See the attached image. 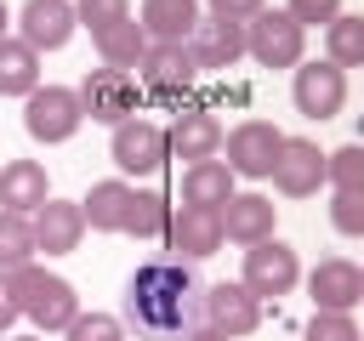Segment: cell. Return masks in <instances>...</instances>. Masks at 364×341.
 I'll list each match as a JSON object with an SVG mask.
<instances>
[{
  "instance_id": "obj_1",
  "label": "cell",
  "mask_w": 364,
  "mask_h": 341,
  "mask_svg": "<svg viewBox=\"0 0 364 341\" xmlns=\"http://www.w3.org/2000/svg\"><path fill=\"white\" fill-rule=\"evenodd\" d=\"M125 313L148 335H182L193 324V313H199V278H193V267L171 261V256L142 261L131 273V284H125Z\"/></svg>"
},
{
  "instance_id": "obj_2",
  "label": "cell",
  "mask_w": 364,
  "mask_h": 341,
  "mask_svg": "<svg viewBox=\"0 0 364 341\" xmlns=\"http://www.w3.org/2000/svg\"><path fill=\"white\" fill-rule=\"evenodd\" d=\"M6 284H11V296H17V307L40 324V335H51V330H68L74 318H80V296H74V284L68 278H57V273H46V267H11L6 273Z\"/></svg>"
},
{
  "instance_id": "obj_3",
  "label": "cell",
  "mask_w": 364,
  "mask_h": 341,
  "mask_svg": "<svg viewBox=\"0 0 364 341\" xmlns=\"http://www.w3.org/2000/svg\"><path fill=\"white\" fill-rule=\"evenodd\" d=\"M301 45H307V28L290 17V11H256L245 23V57H256L262 68H296L301 63Z\"/></svg>"
},
{
  "instance_id": "obj_4",
  "label": "cell",
  "mask_w": 364,
  "mask_h": 341,
  "mask_svg": "<svg viewBox=\"0 0 364 341\" xmlns=\"http://www.w3.org/2000/svg\"><path fill=\"white\" fill-rule=\"evenodd\" d=\"M80 125H85L80 91H68V85H40V91L23 97V131H28L34 142H68Z\"/></svg>"
},
{
  "instance_id": "obj_5",
  "label": "cell",
  "mask_w": 364,
  "mask_h": 341,
  "mask_svg": "<svg viewBox=\"0 0 364 341\" xmlns=\"http://www.w3.org/2000/svg\"><path fill=\"white\" fill-rule=\"evenodd\" d=\"M296 278H301V261H296V250H290L284 239H262V244L245 250V273H239V284H245L256 301H267V296H290Z\"/></svg>"
},
{
  "instance_id": "obj_6",
  "label": "cell",
  "mask_w": 364,
  "mask_h": 341,
  "mask_svg": "<svg viewBox=\"0 0 364 341\" xmlns=\"http://www.w3.org/2000/svg\"><path fill=\"white\" fill-rule=\"evenodd\" d=\"M165 250H171V261H205V256H216L222 250V210H210V205H182V210H171V227H165Z\"/></svg>"
},
{
  "instance_id": "obj_7",
  "label": "cell",
  "mask_w": 364,
  "mask_h": 341,
  "mask_svg": "<svg viewBox=\"0 0 364 341\" xmlns=\"http://www.w3.org/2000/svg\"><path fill=\"white\" fill-rule=\"evenodd\" d=\"M290 97H296V114H307V119H330V114H341V102H347V68H336L330 57L318 63H296V80H290Z\"/></svg>"
},
{
  "instance_id": "obj_8",
  "label": "cell",
  "mask_w": 364,
  "mask_h": 341,
  "mask_svg": "<svg viewBox=\"0 0 364 341\" xmlns=\"http://www.w3.org/2000/svg\"><path fill=\"white\" fill-rule=\"evenodd\" d=\"M80 108L102 125H125L136 119V80L131 68H91L85 85H80Z\"/></svg>"
},
{
  "instance_id": "obj_9",
  "label": "cell",
  "mask_w": 364,
  "mask_h": 341,
  "mask_svg": "<svg viewBox=\"0 0 364 341\" xmlns=\"http://www.w3.org/2000/svg\"><path fill=\"white\" fill-rule=\"evenodd\" d=\"M108 153H114V165H119L125 176H154V170L171 159V142H165V125H154V119H125V125H114Z\"/></svg>"
},
{
  "instance_id": "obj_10",
  "label": "cell",
  "mask_w": 364,
  "mask_h": 341,
  "mask_svg": "<svg viewBox=\"0 0 364 341\" xmlns=\"http://www.w3.org/2000/svg\"><path fill=\"white\" fill-rule=\"evenodd\" d=\"M182 45H188V57H193L199 74H222V68H233L245 57V23H233V17H199Z\"/></svg>"
},
{
  "instance_id": "obj_11",
  "label": "cell",
  "mask_w": 364,
  "mask_h": 341,
  "mask_svg": "<svg viewBox=\"0 0 364 341\" xmlns=\"http://www.w3.org/2000/svg\"><path fill=\"white\" fill-rule=\"evenodd\" d=\"M228 170L233 176H267L273 170V159H279V148H284V131L279 125H267V119H245V125H233L228 136Z\"/></svg>"
},
{
  "instance_id": "obj_12",
  "label": "cell",
  "mask_w": 364,
  "mask_h": 341,
  "mask_svg": "<svg viewBox=\"0 0 364 341\" xmlns=\"http://www.w3.org/2000/svg\"><path fill=\"white\" fill-rule=\"evenodd\" d=\"M273 188L284 193V199H307V193H318L324 188V153H318V142H307V136H284V148H279V159H273Z\"/></svg>"
},
{
  "instance_id": "obj_13",
  "label": "cell",
  "mask_w": 364,
  "mask_h": 341,
  "mask_svg": "<svg viewBox=\"0 0 364 341\" xmlns=\"http://www.w3.org/2000/svg\"><path fill=\"white\" fill-rule=\"evenodd\" d=\"M199 313H205V324L210 330H222V335H250L256 324H262V301L233 278H222V284H210V290H199Z\"/></svg>"
},
{
  "instance_id": "obj_14",
  "label": "cell",
  "mask_w": 364,
  "mask_h": 341,
  "mask_svg": "<svg viewBox=\"0 0 364 341\" xmlns=\"http://www.w3.org/2000/svg\"><path fill=\"white\" fill-rule=\"evenodd\" d=\"M74 28H80L74 0H28V6L17 11V40L34 45V51H57V45H68Z\"/></svg>"
},
{
  "instance_id": "obj_15",
  "label": "cell",
  "mask_w": 364,
  "mask_h": 341,
  "mask_svg": "<svg viewBox=\"0 0 364 341\" xmlns=\"http://www.w3.org/2000/svg\"><path fill=\"white\" fill-rule=\"evenodd\" d=\"M307 290H313V313H353L364 301V278L347 256H324L307 273Z\"/></svg>"
},
{
  "instance_id": "obj_16",
  "label": "cell",
  "mask_w": 364,
  "mask_h": 341,
  "mask_svg": "<svg viewBox=\"0 0 364 341\" xmlns=\"http://www.w3.org/2000/svg\"><path fill=\"white\" fill-rule=\"evenodd\" d=\"M273 216H279V205L267 193H233L222 205V239H233V244L250 250V244L273 239Z\"/></svg>"
},
{
  "instance_id": "obj_17",
  "label": "cell",
  "mask_w": 364,
  "mask_h": 341,
  "mask_svg": "<svg viewBox=\"0 0 364 341\" xmlns=\"http://www.w3.org/2000/svg\"><path fill=\"white\" fill-rule=\"evenodd\" d=\"M136 68H142V91H154V97H176V91H188L199 80L188 45H148Z\"/></svg>"
},
{
  "instance_id": "obj_18",
  "label": "cell",
  "mask_w": 364,
  "mask_h": 341,
  "mask_svg": "<svg viewBox=\"0 0 364 341\" xmlns=\"http://www.w3.org/2000/svg\"><path fill=\"white\" fill-rule=\"evenodd\" d=\"M222 119L216 114H205V108H193V114H176L171 119V131H165V142H171V153L176 159H188V165H199V159H216V148H222Z\"/></svg>"
},
{
  "instance_id": "obj_19",
  "label": "cell",
  "mask_w": 364,
  "mask_h": 341,
  "mask_svg": "<svg viewBox=\"0 0 364 341\" xmlns=\"http://www.w3.org/2000/svg\"><path fill=\"white\" fill-rule=\"evenodd\" d=\"M28 222H34V250H46V256H68L80 244V233H85V216L68 199H46Z\"/></svg>"
},
{
  "instance_id": "obj_20",
  "label": "cell",
  "mask_w": 364,
  "mask_h": 341,
  "mask_svg": "<svg viewBox=\"0 0 364 341\" xmlns=\"http://www.w3.org/2000/svg\"><path fill=\"white\" fill-rule=\"evenodd\" d=\"M199 23V0H142L136 28L148 34V45H182Z\"/></svg>"
},
{
  "instance_id": "obj_21",
  "label": "cell",
  "mask_w": 364,
  "mask_h": 341,
  "mask_svg": "<svg viewBox=\"0 0 364 341\" xmlns=\"http://www.w3.org/2000/svg\"><path fill=\"white\" fill-rule=\"evenodd\" d=\"M46 199H51V188H46V165H40V159H11V165H0V210L34 216Z\"/></svg>"
},
{
  "instance_id": "obj_22",
  "label": "cell",
  "mask_w": 364,
  "mask_h": 341,
  "mask_svg": "<svg viewBox=\"0 0 364 341\" xmlns=\"http://www.w3.org/2000/svg\"><path fill=\"white\" fill-rule=\"evenodd\" d=\"M131 199H136V188L119 182V176H108V182H91V193L80 199V216H85V227H97V233H125Z\"/></svg>"
},
{
  "instance_id": "obj_23",
  "label": "cell",
  "mask_w": 364,
  "mask_h": 341,
  "mask_svg": "<svg viewBox=\"0 0 364 341\" xmlns=\"http://www.w3.org/2000/svg\"><path fill=\"white\" fill-rule=\"evenodd\" d=\"M228 199H233V170H228L222 159H199V165L182 170V205H210V210H222Z\"/></svg>"
},
{
  "instance_id": "obj_24",
  "label": "cell",
  "mask_w": 364,
  "mask_h": 341,
  "mask_svg": "<svg viewBox=\"0 0 364 341\" xmlns=\"http://www.w3.org/2000/svg\"><path fill=\"white\" fill-rule=\"evenodd\" d=\"M40 91V51L23 40H0V97H28Z\"/></svg>"
},
{
  "instance_id": "obj_25",
  "label": "cell",
  "mask_w": 364,
  "mask_h": 341,
  "mask_svg": "<svg viewBox=\"0 0 364 341\" xmlns=\"http://www.w3.org/2000/svg\"><path fill=\"white\" fill-rule=\"evenodd\" d=\"M91 40H97L102 68H136V63H142V51H148V34L136 28V17H125V23H114V28L91 34Z\"/></svg>"
},
{
  "instance_id": "obj_26",
  "label": "cell",
  "mask_w": 364,
  "mask_h": 341,
  "mask_svg": "<svg viewBox=\"0 0 364 341\" xmlns=\"http://www.w3.org/2000/svg\"><path fill=\"white\" fill-rule=\"evenodd\" d=\"M324 57L336 68H364V17L358 11H341L330 28H324Z\"/></svg>"
},
{
  "instance_id": "obj_27",
  "label": "cell",
  "mask_w": 364,
  "mask_h": 341,
  "mask_svg": "<svg viewBox=\"0 0 364 341\" xmlns=\"http://www.w3.org/2000/svg\"><path fill=\"white\" fill-rule=\"evenodd\" d=\"M34 261V222L17 210H0V273Z\"/></svg>"
},
{
  "instance_id": "obj_28",
  "label": "cell",
  "mask_w": 364,
  "mask_h": 341,
  "mask_svg": "<svg viewBox=\"0 0 364 341\" xmlns=\"http://www.w3.org/2000/svg\"><path fill=\"white\" fill-rule=\"evenodd\" d=\"M165 227H171V199H165V193H136V199H131V216H125V233H136V239H165Z\"/></svg>"
},
{
  "instance_id": "obj_29",
  "label": "cell",
  "mask_w": 364,
  "mask_h": 341,
  "mask_svg": "<svg viewBox=\"0 0 364 341\" xmlns=\"http://www.w3.org/2000/svg\"><path fill=\"white\" fill-rule=\"evenodd\" d=\"M324 182L336 193H364V142H347V148L324 153Z\"/></svg>"
},
{
  "instance_id": "obj_30",
  "label": "cell",
  "mask_w": 364,
  "mask_h": 341,
  "mask_svg": "<svg viewBox=\"0 0 364 341\" xmlns=\"http://www.w3.org/2000/svg\"><path fill=\"white\" fill-rule=\"evenodd\" d=\"M74 17H80V28L102 34V28H114V23L131 17V0H74Z\"/></svg>"
},
{
  "instance_id": "obj_31",
  "label": "cell",
  "mask_w": 364,
  "mask_h": 341,
  "mask_svg": "<svg viewBox=\"0 0 364 341\" xmlns=\"http://www.w3.org/2000/svg\"><path fill=\"white\" fill-rule=\"evenodd\" d=\"M63 335H68V341H125V324H119L114 313H80Z\"/></svg>"
},
{
  "instance_id": "obj_32",
  "label": "cell",
  "mask_w": 364,
  "mask_h": 341,
  "mask_svg": "<svg viewBox=\"0 0 364 341\" xmlns=\"http://www.w3.org/2000/svg\"><path fill=\"white\" fill-rule=\"evenodd\" d=\"M330 227L347 239H364V193H336L330 199Z\"/></svg>"
},
{
  "instance_id": "obj_33",
  "label": "cell",
  "mask_w": 364,
  "mask_h": 341,
  "mask_svg": "<svg viewBox=\"0 0 364 341\" xmlns=\"http://www.w3.org/2000/svg\"><path fill=\"white\" fill-rule=\"evenodd\" d=\"M307 341H358V324H353V313H313Z\"/></svg>"
},
{
  "instance_id": "obj_34",
  "label": "cell",
  "mask_w": 364,
  "mask_h": 341,
  "mask_svg": "<svg viewBox=\"0 0 364 341\" xmlns=\"http://www.w3.org/2000/svg\"><path fill=\"white\" fill-rule=\"evenodd\" d=\"M284 11H290L301 28H318V23L330 28V23L341 17V0H284Z\"/></svg>"
},
{
  "instance_id": "obj_35",
  "label": "cell",
  "mask_w": 364,
  "mask_h": 341,
  "mask_svg": "<svg viewBox=\"0 0 364 341\" xmlns=\"http://www.w3.org/2000/svg\"><path fill=\"white\" fill-rule=\"evenodd\" d=\"M205 6H210V17H233V23H250V17H256L267 0H205Z\"/></svg>"
},
{
  "instance_id": "obj_36",
  "label": "cell",
  "mask_w": 364,
  "mask_h": 341,
  "mask_svg": "<svg viewBox=\"0 0 364 341\" xmlns=\"http://www.w3.org/2000/svg\"><path fill=\"white\" fill-rule=\"evenodd\" d=\"M17 318H23V307H17V296H11V284H6V273H0V335H6Z\"/></svg>"
},
{
  "instance_id": "obj_37",
  "label": "cell",
  "mask_w": 364,
  "mask_h": 341,
  "mask_svg": "<svg viewBox=\"0 0 364 341\" xmlns=\"http://www.w3.org/2000/svg\"><path fill=\"white\" fill-rule=\"evenodd\" d=\"M182 341H233V335H222V330H210V324H188Z\"/></svg>"
},
{
  "instance_id": "obj_38",
  "label": "cell",
  "mask_w": 364,
  "mask_h": 341,
  "mask_svg": "<svg viewBox=\"0 0 364 341\" xmlns=\"http://www.w3.org/2000/svg\"><path fill=\"white\" fill-rule=\"evenodd\" d=\"M6 28H11V11H6V0H0V40H6Z\"/></svg>"
},
{
  "instance_id": "obj_39",
  "label": "cell",
  "mask_w": 364,
  "mask_h": 341,
  "mask_svg": "<svg viewBox=\"0 0 364 341\" xmlns=\"http://www.w3.org/2000/svg\"><path fill=\"white\" fill-rule=\"evenodd\" d=\"M11 341H46V335H11Z\"/></svg>"
},
{
  "instance_id": "obj_40",
  "label": "cell",
  "mask_w": 364,
  "mask_h": 341,
  "mask_svg": "<svg viewBox=\"0 0 364 341\" xmlns=\"http://www.w3.org/2000/svg\"><path fill=\"white\" fill-rule=\"evenodd\" d=\"M358 278H364V267H358Z\"/></svg>"
},
{
  "instance_id": "obj_41",
  "label": "cell",
  "mask_w": 364,
  "mask_h": 341,
  "mask_svg": "<svg viewBox=\"0 0 364 341\" xmlns=\"http://www.w3.org/2000/svg\"><path fill=\"white\" fill-rule=\"evenodd\" d=\"M358 341H364V335H358Z\"/></svg>"
}]
</instances>
